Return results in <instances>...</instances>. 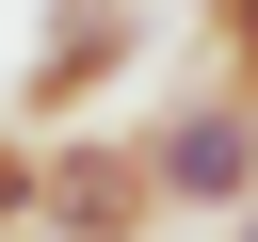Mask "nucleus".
<instances>
[{
  "mask_svg": "<svg viewBox=\"0 0 258 242\" xmlns=\"http://www.w3.org/2000/svg\"><path fill=\"white\" fill-rule=\"evenodd\" d=\"M129 145H145V194H161V226H242V210H258V97H242V81H194V97H161Z\"/></svg>",
  "mask_w": 258,
  "mask_h": 242,
  "instance_id": "1",
  "label": "nucleus"
},
{
  "mask_svg": "<svg viewBox=\"0 0 258 242\" xmlns=\"http://www.w3.org/2000/svg\"><path fill=\"white\" fill-rule=\"evenodd\" d=\"M145 226H161V194H145V145H129V129L48 145V226H32V242H145Z\"/></svg>",
  "mask_w": 258,
  "mask_h": 242,
  "instance_id": "2",
  "label": "nucleus"
},
{
  "mask_svg": "<svg viewBox=\"0 0 258 242\" xmlns=\"http://www.w3.org/2000/svg\"><path fill=\"white\" fill-rule=\"evenodd\" d=\"M113 48H129V0H48V48H32V81H16V113H81Z\"/></svg>",
  "mask_w": 258,
  "mask_h": 242,
  "instance_id": "3",
  "label": "nucleus"
},
{
  "mask_svg": "<svg viewBox=\"0 0 258 242\" xmlns=\"http://www.w3.org/2000/svg\"><path fill=\"white\" fill-rule=\"evenodd\" d=\"M0 226H48V161H32L16 129H0Z\"/></svg>",
  "mask_w": 258,
  "mask_h": 242,
  "instance_id": "4",
  "label": "nucleus"
},
{
  "mask_svg": "<svg viewBox=\"0 0 258 242\" xmlns=\"http://www.w3.org/2000/svg\"><path fill=\"white\" fill-rule=\"evenodd\" d=\"M210 48H226V81L258 97V0H210Z\"/></svg>",
  "mask_w": 258,
  "mask_h": 242,
  "instance_id": "5",
  "label": "nucleus"
},
{
  "mask_svg": "<svg viewBox=\"0 0 258 242\" xmlns=\"http://www.w3.org/2000/svg\"><path fill=\"white\" fill-rule=\"evenodd\" d=\"M226 242H258V210H242V226H226Z\"/></svg>",
  "mask_w": 258,
  "mask_h": 242,
  "instance_id": "6",
  "label": "nucleus"
}]
</instances>
